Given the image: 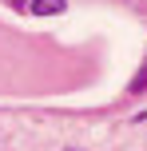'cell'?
<instances>
[{
    "mask_svg": "<svg viewBox=\"0 0 147 151\" xmlns=\"http://www.w3.org/2000/svg\"><path fill=\"white\" fill-rule=\"evenodd\" d=\"M68 8V0H32V16H56Z\"/></svg>",
    "mask_w": 147,
    "mask_h": 151,
    "instance_id": "obj_1",
    "label": "cell"
}]
</instances>
